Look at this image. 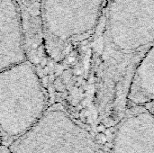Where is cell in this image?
Listing matches in <instances>:
<instances>
[{
  "mask_svg": "<svg viewBox=\"0 0 154 153\" xmlns=\"http://www.w3.org/2000/svg\"><path fill=\"white\" fill-rule=\"evenodd\" d=\"M94 35L98 56L93 103L99 122L116 125L127 109L134 73L154 46V0H106Z\"/></svg>",
  "mask_w": 154,
  "mask_h": 153,
  "instance_id": "cell-1",
  "label": "cell"
},
{
  "mask_svg": "<svg viewBox=\"0 0 154 153\" xmlns=\"http://www.w3.org/2000/svg\"><path fill=\"white\" fill-rule=\"evenodd\" d=\"M0 153H10L8 147L6 148V147H4V146H0Z\"/></svg>",
  "mask_w": 154,
  "mask_h": 153,
  "instance_id": "cell-10",
  "label": "cell"
},
{
  "mask_svg": "<svg viewBox=\"0 0 154 153\" xmlns=\"http://www.w3.org/2000/svg\"><path fill=\"white\" fill-rule=\"evenodd\" d=\"M10 153H98L92 133L61 108L40 121L8 147Z\"/></svg>",
  "mask_w": 154,
  "mask_h": 153,
  "instance_id": "cell-4",
  "label": "cell"
},
{
  "mask_svg": "<svg viewBox=\"0 0 154 153\" xmlns=\"http://www.w3.org/2000/svg\"><path fill=\"white\" fill-rule=\"evenodd\" d=\"M154 100V46L139 64L132 80L127 107L144 106Z\"/></svg>",
  "mask_w": 154,
  "mask_h": 153,
  "instance_id": "cell-8",
  "label": "cell"
},
{
  "mask_svg": "<svg viewBox=\"0 0 154 153\" xmlns=\"http://www.w3.org/2000/svg\"><path fill=\"white\" fill-rule=\"evenodd\" d=\"M110 153H154V115L143 106L127 107L114 127Z\"/></svg>",
  "mask_w": 154,
  "mask_h": 153,
  "instance_id": "cell-5",
  "label": "cell"
},
{
  "mask_svg": "<svg viewBox=\"0 0 154 153\" xmlns=\"http://www.w3.org/2000/svg\"><path fill=\"white\" fill-rule=\"evenodd\" d=\"M143 106H144L147 110H149V111L154 115V100L151 101L150 103H148V104H146V105H144Z\"/></svg>",
  "mask_w": 154,
  "mask_h": 153,
  "instance_id": "cell-9",
  "label": "cell"
},
{
  "mask_svg": "<svg viewBox=\"0 0 154 153\" xmlns=\"http://www.w3.org/2000/svg\"><path fill=\"white\" fill-rule=\"evenodd\" d=\"M27 60L23 19L15 0H0V72Z\"/></svg>",
  "mask_w": 154,
  "mask_h": 153,
  "instance_id": "cell-6",
  "label": "cell"
},
{
  "mask_svg": "<svg viewBox=\"0 0 154 153\" xmlns=\"http://www.w3.org/2000/svg\"><path fill=\"white\" fill-rule=\"evenodd\" d=\"M15 2L23 19L27 60L35 65L46 56L41 21L42 0H15Z\"/></svg>",
  "mask_w": 154,
  "mask_h": 153,
  "instance_id": "cell-7",
  "label": "cell"
},
{
  "mask_svg": "<svg viewBox=\"0 0 154 153\" xmlns=\"http://www.w3.org/2000/svg\"><path fill=\"white\" fill-rule=\"evenodd\" d=\"M106 0H42L46 54L61 60L72 45L94 35Z\"/></svg>",
  "mask_w": 154,
  "mask_h": 153,
  "instance_id": "cell-3",
  "label": "cell"
},
{
  "mask_svg": "<svg viewBox=\"0 0 154 153\" xmlns=\"http://www.w3.org/2000/svg\"><path fill=\"white\" fill-rule=\"evenodd\" d=\"M46 98L34 64L28 60L0 72V137L14 142L45 114Z\"/></svg>",
  "mask_w": 154,
  "mask_h": 153,
  "instance_id": "cell-2",
  "label": "cell"
}]
</instances>
